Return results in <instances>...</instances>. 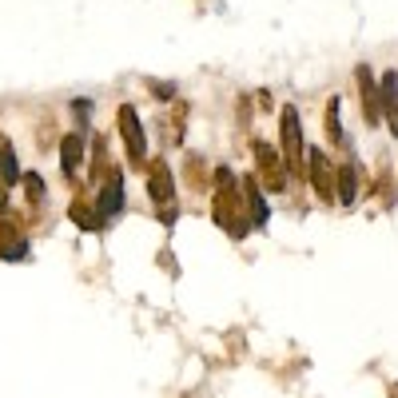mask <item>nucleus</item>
<instances>
[{
  "instance_id": "nucleus-16",
  "label": "nucleus",
  "mask_w": 398,
  "mask_h": 398,
  "mask_svg": "<svg viewBox=\"0 0 398 398\" xmlns=\"http://www.w3.org/2000/svg\"><path fill=\"white\" fill-rule=\"evenodd\" d=\"M24 183H28L32 199H44V179H40V176H24Z\"/></svg>"
},
{
  "instance_id": "nucleus-4",
  "label": "nucleus",
  "mask_w": 398,
  "mask_h": 398,
  "mask_svg": "<svg viewBox=\"0 0 398 398\" xmlns=\"http://www.w3.org/2000/svg\"><path fill=\"white\" fill-rule=\"evenodd\" d=\"M255 163H259V176L267 179L271 191H283L287 188V179H283V168H279V156L271 144H263V139H255Z\"/></svg>"
},
{
  "instance_id": "nucleus-9",
  "label": "nucleus",
  "mask_w": 398,
  "mask_h": 398,
  "mask_svg": "<svg viewBox=\"0 0 398 398\" xmlns=\"http://www.w3.org/2000/svg\"><path fill=\"white\" fill-rule=\"evenodd\" d=\"M60 151H64V156H60V163H64V176H76V171H80V163H84V144H80V139L76 136H68V139H64V148H60Z\"/></svg>"
},
{
  "instance_id": "nucleus-11",
  "label": "nucleus",
  "mask_w": 398,
  "mask_h": 398,
  "mask_svg": "<svg viewBox=\"0 0 398 398\" xmlns=\"http://www.w3.org/2000/svg\"><path fill=\"white\" fill-rule=\"evenodd\" d=\"M398 80H394V72H387L382 76V100H387V116H390V131L398 136V88H394Z\"/></svg>"
},
{
  "instance_id": "nucleus-15",
  "label": "nucleus",
  "mask_w": 398,
  "mask_h": 398,
  "mask_svg": "<svg viewBox=\"0 0 398 398\" xmlns=\"http://www.w3.org/2000/svg\"><path fill=\"white\" fill-rule=\"evenodd\" d=\"M327 131H330V139L343 136V131H338V100H330V108H327Z\"/></svg>"
},
{
  "instance_id": "nucleus-8",
  "label": "nucleus",
  "mask_w": 398,
  "mask_h": 398,
  "mask_svg": "<svg viewBox=\"0 0 398 398\" xmlns=\"http://www.w3.org/2000/svg\"><path fill=\"white\" fill-rule=\"evenodd\" d=\"M243 195H247V215H251V227H267V203H263V191H259L255 179H243Z\"/></svg>"
},
{
  "instance_id": "nucleus-6",
  "label": "nucleus",
  "mask_w": 398,
  "mask_h": 398,
  "mask_svg": "<svg viewBox=\"0 0 398 398\" xmlns=\"http://www.w3.org/2000/svg\"><path fill=\"white\" fill-rule=\"evenodd\" d=\"M311 183H315V195L318 199H335V176L327 168V151H311Z\"/></svg>"
},
{
  "instance_id": "nucleus-14",
  "label": "nucleus",
  "mask_w": 398,
  "mask_h": 398,
  "mask_svg": "<svg viewBox=\"0 0 398 398\" xmlns=\"http://www.w3.org/2000/svg\"><path fill=\"white\" fill-rule=\"evenodd\" d=\"M0 171H4V183H16V156H12V148L0 151Z\"/></svg>"
},
{
  "instance_id": "nucleus-5",
  "label": "nucleus",
  "mask_w": 398,
  "mask_h": 398,
  "mask_svg": "<svg viewBox=\"0 0 398 398\" xmlns=\"http://www.w3.org/2000/svg\"><path fill=\"white\" fill-rule=\"evenodd\" d=\"M151 199H156L159 208H171V199H176V183H171L168 159H151Z\"/></svg>"
},
{
  "instance_id": "nucleus-7",
  "label": "nucleus",
  "mask_w": 398,
  "mask_h": 398,
  "mask_svg": "<svg viewBox=\"0 0 398 398\" xmlns=\"http://www.w3.org/2000/svg\"><path fill=\"white\" fill-rule=\"evenodd\" d=\"M124 211V183H119V171H108V183L100 191V215H119Z\"/></svg>"
},
{
  "instance_id": "nucleus-17",
  "label": "nucleus",
  "mask_w": 398,
  "mask_h": 398,
  "mask_svg": "<svg viewBox=\"0 0 398 398\" xmlns=\"http://www.w3.org/2000/svg\"><path fill=\"white\" fill-rule=\"evenodd\" d=\"M0 208H4V188H0Z\"/></svg>"
},
{
  "instance_id": "nucleus-1",
  "label": "nucleus",
  "mask_w": 398,
  "mask_h": 398,
  "mask_svg": "<svg viewBox=\"0 0 398 398\" xmlns=\"http://www.w3.org/2000/svg\"><path fill=\"white\" fill-rule=\"evenodd\" d=\"M243 215V208H239V199H235V183H219L215 188V219H219V227L231 231L235 239L247 235V219H239Z\"/></svg>"
},
{
  "instance_id": "nucleus-3",
  "label": "nucleus",
  "mask_w": 398,
  "mask_h": 398,
  "mask_svg": "<svg viewBox=\"0 0 398 398\" xmlns=\"http://www.w3.org/2000/svg\"><path fill=\"white\" fill-rule=\"evenodd\" d=\"M283 156H287V163L298 171V163H303V128H298V112L295 108H283Z\"/></svg>"
},
{
  "instance_id": "nucleus-12",
  "label": "nucleus",
  "mask_w": 398,
  "mask_h": 398,
  "mask_svg": "<svg viewBox=\"0 0 398 398\" xmlns=\"http://www.w3.org/2000/svg\"><path fill=\"white\" fill-rule=\"evenodd\" d=\"M358 84H362V96H367V119L378 124V104H375V80H370V68H358Z\"/></svg>"
},
{
  "instance_id": "nucleus-13",
  "label": "nucleus",
  "mask_w": 398,
  "mask_h": 398,
  "mask_svg": "<svg viewBox=\"0 0 398 398\" xmlns=\"http://www.w3.org/2000/svg\"><path fill=\"white\" fill-rule=\"evenodd\" d=\"M335 183H338V199H343V203H355V168H350V163L347 168H338Z\"/></svg>"
},
{
  "instance_id": "nucleus-10",
  "label": "nucleus",
  "mask_w": 398,
  "mask_h": 398,
  "mask_svg": "<svg viewBox=\"0 0 398 398\" xmlns=\"http://www.w3.org/2000/svg\"><path fill=\"white\" fill-rule=\"evenodd\" d=\"M0 255L4 259H24L28 255V243H24L12 227H4V223H0Z\"/></svg>"
},
{
  "instance_id": "nucleus-2",
  "label": "nucleus",
  "mask_w": 398,
  "mask_h": 398,
  "mask_svg": "<svg viewBox=\"0 0 398 398\" xmlns=\"http://www.w3.org/2000/svg\"><path fill=\"white\" fill-rule=\"evenodd\" d=\"M119 131H124V144H128V159L136 168H144L148 163V139H144V128H139V116L131 104L119 108Z\"/></svg>"
}]
</instances>
